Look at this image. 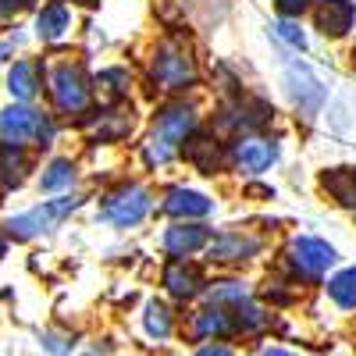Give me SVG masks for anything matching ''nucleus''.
<instances>
[{
	"label": "nucleus",
	"instance_id": "14",
	"mask_svg": "<svg viewBox=\"0 0 356 356\" xmlns=\"http://www.w3.org/2000/svg\"><path fill=\"white\" fill-rule=\"evenodd\" d=\"M161 214L171 221H207L214 214V200L189 186H171L161 200Z\"/></svg>",
	"mask_w": 356,
	"mask_h": 356
},
{
	"label": "nucleus",
	"instance_id": "35",
	"mask_svg": "<svg viewBox=\"0 0 356 356\" xmlns=\"http://www.w3.org/2000/svg\"><path fill=\"white\" fill-rule=\"evenodd\" d=\"M4 54H8V50H4V47H0V65H4Z\"/></svg>",
	"mask_w": 356,
	"mask_h": 356
},
{
	"label": "nucleus",
	"instance_id": "12",
	"mask_svg": "<svg viewBox=\"0 0 356 356\" xmlns=\"http://www.w3.org/2000/svg\"><path fill=\"white\" fill-rule=\"evenodd\" d=\"M211 235H214V228L207 221H171L161 232V253L168 260H193L196 253L207 250Z\"/></svg>",
	"mask_w": 356,
	"mask_h": 356
},
{
	"label": "nucleus",
	"instance_id": "3",
	"mask_svg": "<svg viewBox=\"0 0 356 356\" xmlns=\"http://www.w3.org/2000/svg\"><path fill=\"white\" fill-rule=\"evenodd\" d=\"M79 207H82V196L61 193L54 200H43L36 207H29V211H22V214H11L4 221V235L15 239V243H33V239H40V235H47L50 228H57L68 214H75Z\"/></svg>",
	"mask_w": 356,
	"mask_h": 356
},
{
	"label": "nucleus",
	"instance_id": "17",
	"mask_svg": "<svg viewBox=\"0 0 356 356\" xmlns=\"http://www.w3.org/2000/svg\"><path fill=\"white\" fill-rule=\"evenodd\" d=\"M356 25V4L353 0H317L314 8V29L328 40H342Z\"/></svg>",
	"mask_w": 356,
	"mask_h": 356
},
{
	"label": "nucleus",
	"instance_id": "34",
	"mask_svg": "<svg viewBox=\"0 0 356 356\" xmlns=\"http://www.w3.org/2000/svg\"><path fill=\"white\" fill-rule=\"evenodd\" d=\"M72 4H97V0H72Z\"/></svg>",
	"mask_w": 356,
	"mask_h": 356
},
{
	"label": "nucleus",
	"instance_id": "31",
	"mask_svg": "<svg viewBox=\"0 0 356 356\" xmlns=\"http://www.w3.org/2000/svg\"><path fill=\"white\" fill-rule=\"evenodd\" d=\"M33 0H0V22H8V18H15V15H22Z\"/></svg>",
	"mask_w": 356,
	"mask_h": 356
},
{
	"label": "nucleus",
	"instance_id": "6",
	"mask_svg": "<svg viewBox=\"0 0 356 356\" xmlns=\"http://www.w3.org/2000/svg\"><path fill=\"white\" fill-rule=\"evenodd\" d=\"M0 139L15 146H50L57 139L54 114H43L33 104H11L0 111Z\"/></svg>",
	"mask_w": 356,
	"mask_h": 356
},
{
	"label": "nucleus",
	"instance_id": "30",
	"mask_svg": "<svg viewBox=\"0 0 356 356\" xmlns=\"http://www.w3.org/2000/svg\"><path fill=\"white\" fill-rule=\"evenodd\" d=\"M310 4H314V0H275V11L282 18H300Z\"/></svg>",
	"mask_w": 356,
	"mask_h": 356
},
{
	"label": "nucleus",
	"instance_id": "24",
	"mask_svg": "<svg viewBox=\"0 0 356 356\" xmlns=\"http://www.w3.org/2000/svg\"><path fill=\"white\" fill-rule=\"evenodd\" d=\"M79 178V168L72 157H54L40 175V193H68Z\"/></svg>",
	"mask_w": 356,
	"mask_h": 356
},
{
	"label": "nucleus",
	"instance_id": "8",
	"mask_svg": "<svg viewBox=\"0 0 356 356\" xmlns=\"http://www.w3.org/2000/svg\"><path fill=\"white\" fill-rule=\"evenodd\" d=\"M260 253H264V239L250 228H221V232L211 235V243H207V250H203L207 264L225 267V271L253 264Z\"/></svg>",
	"mask_w": 356,
	"mask_h": 356
},
{
	"label": "nucleus",
	"instance_id": "32",
	"mask_svg": "<svg viewBox=\"0 0 356 356\" xmlns=\"http://www.w3.org/2000/svg\"><path fill=\"white\" fill-rule=\"evenodd\" d=\"M253 356H303V353H296V349H289V346H275V342H271V346H260Z\"/></svg>",
	"mask_w": 356,
	"mask_h": 356
},
{
	"label": "nucleus",
	"instance_id": "10",
	"mask_svg": "<svg viewBox=\"0 0 356 356\" xmlns=\"http://www.w3.org/2000/svg\"><path fill=\"white\" fill-rule=\"evenodd\" d=\"M161 289H164V296L171 303L189 307V303H200L207 296L211 278H207V271L196 260H168L161 267Z\"/></svg>",
	"mask_w": 356,
	"mask_h": 356
},
{
	"label": "nucleus",
	"instance_id": "23",
	"mask_svg": "<svg viewBox=\"0 0 356 356\" xmlns=\"http://www.w3.org/2000/svg\"><path fill=\"white\" fill-rule=\"evenodd\" d=\"M250 296H257V289H253L246 278L225 275V278H214V282H211V289H207V296H203V300L221 303V307H235V303L250 300Z\"/></svg>",
	"mask_w": 356,
	"mask_h": 356
},
{
	"label": "nucleus",
	"instance_id": "15",
	"mask_svg": "<svg viewBox=\"0 0 356 356\" xmlns=\"http://www.w3.org/2000/svg\"><path fill=\"white\" fill-rule=\"evenodd\" d=\"M285 89H289L296 111H303L307 118H314V114L321 111L324 97H328V89L321 86V79H317L307 65H289V72H285Z\"/></svg>",
	"mask_w": 356,
	"mask_h": 356
},
{
	"label": "nucleus",
	"instance_id": "7",
	"mask_svg": "<svg viewBox=\"0 0 356 356\" xmlns=\"http://www.w3.org/2000/svg\"><path fill=\"white\" fill-rule=\"evenodd\" d=\"M50 100L54 111L65 118H79L93 104V82L79 61H61L50 68Z\"/></svg>",
	"mask_w": 356,
	"mask_h": 356
},
{
	"label": "nucleus",
	"instance_id": "19",
	"mask_svg": "<svg viewBox=\"0 0 356 356\" xmlns=\"http://www.w3.org/2000/svg\"><path fill=\"white\" fill-rule=\"evenodd\" d=\"M324 296L339 314H356V264L335 267V271L324 278Z\"/></svg>",
	"mask_w": 356,
	"mask_h": 356
},
{
	"label": "nucleus",
	"instance_id": "16",
	"mask_svg": "<svg viewBox=\"0 0 356 356\" xmlns=\"http://www.w3.org/2000/svg\"><path fill=\"white\" fill-rule=\"evenodd\" d=\"M43 82H47V65L40 57H18L8 68V93L22 104H33L43 93Z\"/></svg>",
	"mask_w": 356,
	"mask_h": 356
},
{
	"label": "nucleus",
	"instance_id": "18",
	"mask_svg": "<svg viewBox=\"0 0 356 356\" xmlns=\"http://www.w3.org/2000/svg\"><path fill=\"white\" fill-rule=\"evenodd\" d=\"M182 157H186L200 175H218L225 164H232V161H228V150H225L214 136H196V132L186 139Z\"/></svg>",
	"mask_w": 356,
	"mask_h": 356
},
{
	"label": "nucleus",
	"instance_id": "20",
	"mask_svg": "<svg viewBox=\"0 0 356 356\" xmlns=\"http://www.w3.org/2000/svg\"><path fill=\"white\" fill-rule=\"evenodd\" d=\"M68 29H72V8L65 0H47L36 15V40L57 43V40L68 36Z\"/></svg>",
	"mask_w": 356,
	"mask_h": 356
},
{
	"label": "nucleus",
	"instance_id": "4",
	"mask_svg": "<svg viewBox=\"0 0 356 356\" xmlns=\"http://www.w3.org/2000/svg\"><path fill=\"white\" fill-rule=\"evenodd\" d=\"M150 82L161 93H186L200 82L196 57L182 40H161L150 57Z\"/></svg>",
	"mask_w": 356,
	"mask_h": 356
},
{
	"label": "nucleus",
	"instance_id": "27",
	"mask_svg": "<svg viewBox=\"0 0 356 356\" xmlns=\"http://www.w3.org/2000/svg\"><path fill=\"white\" fill-rule=\"evenodd\" d=\"M43 349L50 356H72L75 353V335L65 332H43Z\"/></svg>",
	"mask_w": 356,
	"mask_h": 356
},
{
	"label": "nucleus",
	"instance_id": "33",
	"mask_svg": "<svg viewBox=\"0 0 356 356\" xmlns=\"http://www.w3.org/2000/svg\"><path fill=\"white\" fill-rule=\"evenodd\" d=\"M4 253H8V235H0V260H4Z\"/></svg>",
	"mask_w": 356,
	"mask_h": 356
},
{
	"label": "nucleus",
	"instance_id": "2",
	"mask_svg": "<svg viewBox=\"0 0 356 356\" xmlns=\"http://www.w3.org/2000/svg\"><path fill=\"white\" fill-rule=\"evenodd\" d=\"M339 267V250L321 239V235H292L285 253H282V271L300 285V289H314V285H324L332 271Z\"/></svg>",
	"mask_w": 356,
	"mask_h": 356
},
{
	"label": "nucleus",
	"instance_id": "29",
	"mask_svg": "<svg viewBox=\"0 0 356 356\" xmlns=\"http://www.w3.org/2000/svg\"><path fill=\"white\" fill-rule=\"evenodd\" d=\"M189 356H243L232 342H207V346H193Z\"/></svg>",
	"mask_w": 356,
	"mask_h": 356
},
{
	"label": "nucleus",
	"instance_id": "5",
	"mask_svg": "<svg viewBox=\"0 0 356 356\" xmlns=\"http://www.w3.org/2000/svg\"><path fill=\"white\" fill-rule=\"evenodd\" d=\"M154 193L139 186V182H122L114 186L111 193L100 196V207H97V218L111 228H136L143 225L146 218L154 214Z\"/></svg>",
	"mask_w": 356,
	"mask_h": 356
},
{
	"label": "nucleus",
	"instance_id": "26",
	"mask_svg": "<svg viewBox=\"0 0 356 356\" xmlns=\"http://www.w3.org/2000/svg\"><path fill=\"white\" fill-rule=\"evenodd\" d=\"M136 125V118H132V107L129 111H107L100 114V125H97V139L100 143H118L122 136H129Z\"/></svg>",
	"mask_w": 356,
	"mask_h": 356
},
{
	"label": "nucleus",
	"instance_id": "28",
	"mask_svg": "<svg viewBox=\"0 0 356 356\" xmlns=\"http://www.w3.org/2000/svg\"><path fill=\"white\" fill-rule=\"evenodd\" d=\"M275 33H278L289 47H296V50H303V47H307V33H303V25L296 22V18H282V22L275 25Z\"/></svg>",
	"mask_w": 356,
	"mask_h": 356
},
{
	"label": "nucleus",
	"instance_id": "9",
	"mask_svg": "<svg viewBox=\"0 0 356 356\" xmlns=\"http://www.w3.org/2000/svg\"><path fill=\"white\" fill-rule=\"evenodd\" d=\"M182 339L186 346H207V342H235V321L232 310L211 300H200V307H193L182 317Z\"/></svg>",
	"mask_w": 356,
	"mask_h": 356
},
{
	"label": "nucleus",
	"instance_id": "11",
	"mask_svg": "<svg viewBox=\"0 0 356 356\" xmlns=\"http://www.w3.org/2000/svg\"><path fill=\"white\" fill-rule=\"evenodd\" d=\"M228 161H232V168L239 175L257 178L264 171H271V164L278 161V139L264 136V132H243V136L232 139Z\"/></svg>",
	"mask_w": 356,
	"mask_h": 356
},
{
	"label": "nucleus",
	"instance_id": "13",
	"mask_svg": "<svg viewBox=\"0 0 356 356\" xmlns=\"http://www.w3.org/2000/svg\"><path fill=\"white\" fill-rule=\"evenodd\" d=\"M139 328H143V335L150 342L164 346V342H171L178 332H182V314L175 310V303L168 300V296H150V300L143 303V310H139Z\"/></svg>",
	"mask_w": 356,
	"mask_h": 356
},
{
	"label": "nucleus",
	"instance_id": "22",
	"mask_svg": "<svg viewBox=\"0 0 356 356\" xmlns=\"http://www.w3.org/2000/svg\"><path fill=\"white\" fill-rule=\"evenodd\" d=\"M321 186L339 207L356 214V168H328L321 175Z\"/></svg>",
	"mask_w": 356,
	"mask_h": 356
},
{
	"label": "nucleus",
	"instance_id": "21",
	"mask_svg": "<svg viewBox=\"0 0 356 356\" xmlns=\"http://www.w3.org/2000/svg\"><path fill=\"white\" fill-rule=\"evenodd\" d=\"M29 175V154L25 146H15L8 139H0V193H11L25 182Z\"/></svg>",
	"mask_w": 356,
	"mask_h": 356
},
{
	"label": "nucleus",
	"instance_id": "1",
	"mask_svg": "<svg viewBox=\"0 0 356 356\" xmlns=\"http://www.w3.org/2000/svg\"><path fill=\"white\" fill-rule=\"evenodd\" d=\"M196 122H200V114H196L193 104H186V100L164 104L157 111V118H154L150 136H146V143H143L146 164H150V168H164L175 157H182V146L196 132Z\"/></svg>",
	"mask_w": 356,
	"mask_h": 356
},
{
	"label": "nucleus",
	"instance_id": "25",
	"mask_svg": "<svg viewBox=\"0 0 356 356\" xmlns=\"http://www.w3.org/2000/svg\"><path fill=\"white\" fill-rule=\"evenodd\" d=\"M129 89H132V75H129V68H122V65L104 68V72L97 75V93H100L107 104H122V100L129 97Z\"/></svg>",
	"mask_w": 356,
	"mask_h": 356
}]
</instances>
